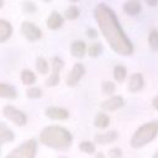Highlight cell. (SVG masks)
<instances>
[{"label":"cell","instance_id":"1","mask_svg":"<svg viewBox=\"0 0 158 158\" xmlns=\"http://www.w3.org/2000/svg\"><path fill=\"white\" fill-rule=\"evenodd\" d=\"M95 20L99 25L100 32L114 52L120 56H131L133 53V44L122 30L115 11L101 2L94 10Z\"/></svg>","mask_w":158,"mask_h":158},{"label":"cell","instance_id":"2","mask_svg":"<svg viewBox=\"0 0 158 158\" xmlns=\"http://www.w3.org/2000/svg\"><path fill=\"white\" fill-rule=\"evenodd\" d=\"M40 142L47 147L54 148V149H67L72 146L73 136L72 133L62 127V126H47L44 127L38 137Z\"/></svg>","mask_w":158,"mask_h":158},{"label":"cell","instance_id":"3","mask_svg":"<svg viewBox=\"0 0 158 158\" xmlns=\"http://www.w3.org/2000/svg\"><path fill=\"white\" fill-rule=\"evenodd\" d=\"M158 135V121H151L138 127L131 137V146L133 148H141L152 142Z\"/></svg>","mask_w":158,"mask_h":158},{"label":"cell","instance_id":"4","mask_svg":"<svg viewBox=\"0 0 158 158\" xmlns=\"http://www.w3.org/2000/svg\"><path fill=\"white\" fill-rule=\"evenodd\" d=\"M37 152V141L31 138L12 149L5 158H35Z\"/></svg>","mask_w":158,"mask_h":158},{"label":"cell","instance_id":"5","mask_svg":"<svg viewBox=\"0 0 158 158\" xmlns=\"http://www.w3.org/2000/svg\"><path fill=\"white\" fill-rule=\"evenodd\" d=\"M2 115H4L7 120H10L11 122H14V123L17 125V126H23V125H26V122H27V116H26V114H25L23 111L19 110V109L11 106V105H6V106L2 107Z\"/></svg>","mask_w":158,"mask_h":158},{"label":"cell","instance_id":"6","mask_svg":"<svg viewBox=\"0 0 158 158\" xmlns=\"http://www.w3.org/2000/svg\"><path fill=\"white\" fill-rule=\"evenodd\" d=\"M51 63H52V73H51L49 78L47 79L46 85L47 86H56L59 84V80H60L59 73L64 67V62L59 57H53L51 59Z\"/></svg>","mask_w":158,"mask_h":158},{"label":"cell","instance_id":"7","mask_svg":"<svg viewBox=\"0 0 158 158\" xmlns=\"http://www.w3.org/2000/svg\"><path fill=\"white\" fill-rule=\"evenodd\" d=\"M21 33L23 35V37L31 42L37 41L42 37V31L41 28H38L35 23L30 22V21H23L21 23Z\"/></svg>","mask_w":158,"mask_h":158},{"label":"cell","instance_id":"8","mask_svg":"<svg viewBox=\"0 0 158 158\" xmlns=\"http://www.w3.org/2000/svg\"><path fill=\"white\" fill-rule=\"evenodd\" d=\"M84 74H85V67H84V64H81V63H75V64L73 65L72 70H70V72L68 73V75H67V79H65L67 85H68V86H75V85L79 83V80L84 77Z\"/></svg>","mask_w":158,"mask_h":158},{"label":"cell","instance_id":"9","mask_svg":"<svg viewBox=\"0 0 158 158\" xmlns=\"http://www.w3.org/2000/svg\"><path fill=\"white\" fill-rule=\"evenodd\" d=\"M123 105H125L123 98L120 95H114V96H110L109 99H106L105 101H102L101 109L105 111H116V110L121 109Z\"/></svg>","mask_w":158,"mask_h":158},{"label":"cell","instance_id":"10","mask_svg":"<svg viewBox=\"0 0 158 158\" xmlns=\"http://www.w3.org/2000/svg\"><path fill=\"white\" fill-rule=\"evenodd\" d=\"M143 86H144V79H143V75L141 73H133L130 75L127 89L131 93H137V91L142 90Z\"/></svg>","mask_w":158,"mask_h":158},{"label":"cell","instance_id":"11","mask_svg":"<svg viewBox=\"0 0 158 158\" xmlns=\"http://www.w3.org/2000/svg\"><path fill=\"white\" fill-rule=\"evenodd\" d=\"M46 116L52 120H67L69 117V112L63 107L49 106L46 109Z\"/></svg>","mask_w":158,"mask_h":158},{"label":"cell","instance_id":"12","mask_svg":"<svg viewBox=\"0 0 158 158\" xmlns=\"http://www.w3.org/2000/svg\"><path fill=\"white\" fill-rule=\"evenodd\" d=\"M15 139V133L12 130L6 126L4 122H0V154H1V146L7 142H12Z\"/></svg>","mask_w":158,"mask_h":158},{"label":"cell","instance_id":"13","mask_svg":"<svg viewBox=\"0 0 158 158\" xmlns=\"http://www.w3.org/2000/svg\"><path fill=\"white\" fill-rule=\"evenodd\" d=\"M117 138H118V133H117L116 131H109V132H105V133H98V135H95V137H94L95 143H99V144L112 143V142H115Z\"/></svg>","mask_w":158,"mask_h":158},{"label":"cell","instance_id":"14","mask_svg":"<svg viewBox=\"0 0 158 158\" xmlns=\"http://www.w3.org/2000/svg\"><path fill=\"white\" fill-rule=\"evenodd\" d=\"M88 51V47L84 41H74L70 44V53L75 58H83Z\"/></svg>","mask_w":158,"mask_h":158},{"label":"cell","instance_id":"15","mask_svg":"<svg viewBox=\"0 0 158 158\" xmlns=\"http://www.w3.org/2000/svg\"><path fill=\"white\" fill-rule=\"evenodd\" d=\"M142 6L139 0H127L123 4V11L130 16H136L141 12Z\"/></svg>","mask_w":158,"mask_h":158},{"label":"cell","instance_id":"16","mask_svg":"<svg viewBox=\"0 0 158 158\" xmlns=\"http://www.w3.org/2000/svg\"><path fill=\"white\" fill-rule=\"evenodd\" d=\"M63 22H64L63 16L59 12L53 11V12H51L49 17L47 19V27L51 30H58L59 27H62Z\"/></svg>","mask_w":158,"mask_h":158},{"label":"cell","instance_id":"17","mask_svg":"<svg viewBox=\"0 0 158 158\" xmlns=\"http://www.w3.org/2000/svg\"><path fill=\"white\" fill-rule=\"evenodd\" d=\"M12 35V26L9 21L0 19V43L7 41Z\"/></svg>","mask_w":158,"mask_h":158},{"label":"cell","instance_id":"18","mask_svg":"<svg viewBox=\"0 0 158 158\" xmlns=\"http://www.w3.org/2000/svg\"><path fill=\"white\" fill-rule=\"evenodd\" d=\"M0 98H5V99H16L17 98V91L15 89V86L10 85V84H5V83H0Z\"/></svg>","mask_w":158,"mask_h":158},{"label":"cell","instance_id":"19","mask_svg":"<svg viewBox=\"0 0 158 158\" xmlns=\"http://www.w3.org/2000/svg\"><path fill=\"white\" fill-rule=\"evenodd\" d=\"M148 44L153 52H158V30L153 28L148 33Z\"/></svg>","mask_w":158,"mask_h":158},{"label":"cell","instance_id":"20","mask_svg":"<svg viewBox=\"0 0 158 158\" xmlns=\"http://www.w3.org/2000/svg\"><path fill=\"white\" fill-rule=\"evenodd\" d=\"M21 81L25 85H31L36 81V74L30 69H23L21 72Z\"/></svg>","mask_w":158,"mask_h":158},{"label":"cell","instance_id":"21","mask_svg":"<svg viewBox=\"0 0 158 158\" xmlns=\"http://www.w3.org/2000/svg\"><path fill=\"white\" fill-rule=\"evenodd\" d=\"M109 123H110V118H109V116H107L106 114L99 112V114L96 115L95 121H94V125H95L96 127H99V128H106V127L109 126Z\"/></svg>","mask_w":158,"mask_h":158},{"label":"cell","instance_id":"22","mask_svg":"<svg viewBox=\"0 0 158 158\" xmlns=\"http://www.w3.org/2000/svg\"><path fill=\"white\" fill-rule=\"evenodd\" d=\"M127 77V70L123 65H115L114 67V78L116 81H123Z\"/></svg>","mask_w":158,"mask_h":158},{"label":"cell","instance_id":"23","mask_svg":"<svg viewBox=\"0 0 158 158\" xmlns=\"http://www.w3.org/2000/svg\"><path fill=\"white\" fill-rule=\"evenodd\" d=\"M36 69L40 74H47L48 70H49V67H48V62L42 58V57H38L36 59Z\"/></svg>","mask_w":158,"mask_h":158},{"label":"cell","instance_id":"24","mask_svg":"<svg viewBox=\"0 0 158 158\" xmlns=\"http://www.w3.org/2000/svg\"><path fill=\"white\" fill-rule=\"evenodd\" d=\"M79 149L84 153H88V154H93L95 153L96 151V147H95V143L90 142V141H83L79 143Z\"/></svg>","mask_w":158,"mask_h":158},{"label":"cell","instance_id":"25","mask_svg":"<svg viewBox=\"0 0 158 158\" xmlns=\"http://www.w3.org/2000/svg\"><path fill=\"white\" fill-rule=\"evenodd\" d=\"M88 54L90 56V57H93V58H95V57H98L101 52H102V47H101V44L100 43H91L89 47H88Z\"/></svg>","mask_w":158,"mask_h":158},{"label":"cell","instance_id":"26","mask_svg":"<svg viewBox=\"0 0 158 158\" xmlns=\"http://www.w3.org/2000/svg\"><path fill=\"white\" fill-rule=\"evenodd\" d=\"M79 9L75 6V5H72V6H69L67 10H65V17L68 19V20H75L77 17H79Z\"/></svg>","mask_w":158,"mask_h":158},{"label":"cell","instance_id":"27","mask_svg":"<svg viewBox=\"0 0 158 158\" xmlns=\"http://www.w3.org/2000/svg\"><path fill=\"white\" fill-rule=\"evenodd\" d=\"M26 95L30 99H38V98L42 96V90L38 86H30L26 91Z\"/></svg>","mask_w":158,"mask_h":158},{"label":"cell","instance_id":"28","mask_svg":"<svg viewBox=\"0 0 158 158\" xmlns=\"http://www.w3.org/2000/svg\"><path fill=\"white\" fill-rule=\"evenodd\" d=\"M101 89H102V93L104 94L111 95V94H114L116 91V85L112 81H104L102 85H101Z\"/></svg>","mask_w":158,"mask_h":158},{"label":"cell","instance_id":"29","mask_svg":"<svg viewBox=\"0 0 158 158\" xmlns=\"http://www.w3.org/2000/svg\"><path fill=\"white\" fill-rule=\"evenodd\" d=\"M22 9H23V11L27 12V14H33V12L37 11V6H36L33 2H31V1H25V2L22 4Z\"/></svg>","mask_w":158,"mask_h":158},{"label":"cell","instance_id":"30","mask_svg":"<svg viewBox=\"0 0 158 158\" xmlns=\"http://www.w3.org/2000/svg\"><path fill=\"white\" fill-rule=\"evenodd\" d=\"M121 156H122V149L118 147H114L109 151V157L111 158H120Z\"/></svg>","mask_w":158,"mask_h":158},{"label":"cell","instance_id":"31","mask_svg":"<svg viewBox=\"0 0 158 158\" xmlns=\"http://www.w3.org/2000/svg\"><path fill=\"white\" fill-rule=\"evenodd\" d=\"M86 36L89 37V38H96L98 37V31L95 30V28H91V27H89L88 30H86Z\"/></svg>","mask_w":158,"mask_h":158},{"label":"cell","instance_id":"32","mask_svg":"<svg viewBox=\"0 0 158 158\" xmlns=\"http://www.w3.org/2000/svg\"><path fill=\"white\" fill-rule=\"evenodd\" d=\"M144 2H146L148 6H151V7H154V6L158 5V0H144Z\"/></svg>","mask_w":158,"mask_h":158},{"label":"cell","instance_id":"33","mask_svg":"<svg viewBox=\"0 0 158 158\" xmlns=\"http://www.w3.org/2000/svg\"><path fill=\"white\" fill-rule=\"evenodd\" d=\"M152 105H153V107H154L156 110H158V95L152 100Z\"/></svg>","mask_w":158,"mask_h":158},{"label":"cell","instance_id":"34","mask_svg":"<svg viewBox=\"0 0 158 158\" xmlns=\"http://www.w3.org/2000/svg\"><path fill=\"white\" fill-rule=\"evenodd\" d=\"M96 158H105V156H104L102 153H100V152H99V153L96 154Z\"/></svg>","mask_w":158,"mask_h":158},{"label":"cell","instance_id":"35","mask_svg":"<svg viewBox=\"0 0 158 158\" xmlns=\"http://www.w3.org/2000/svg\"><path fill=\"white\" fill-rule=\"evenodd\" d=\"M152 158H158V151H157V152L153 154V157H152Z\"/></svg>","mask_w":158,"mask_h":158},{"label":"cell","instance_id":"36","mask_svg":"<svg viewBox=\"0 0 158 158\" xmlns=\"http://www.w3.org/2000/svg\"><path fill=\"white\" fill-rule=\"evenodd\" d=\"M4 6V0H0V9Z\"/></svg>","mask_w":158,"mask_h":158},{"label":"cell","instance_id":"37","mask_svg":"<svg viewBox=\"0 0 158 158\" xmlns=\"http://www.w3.org/2000/svg\"><path fill=\"white\" fill-rule=\"evenodd\" d=\"M69 1H72V2H77V1H79V0H69Z\"/></svg>","mask_w":158,"mask_h":158},{"label":"cell","instance_id":"38","mask_svg":"<svg viewBox=\"0 0 158 158\" xmlns=\"http://www.w3.org/2000/svg\"><path fill=\"white\" fill-rule=\"evenodd\" d=\"M43 1H51V0H43Z\"/></svg>","mask_w":158,"mask_h":158},{"label":"cell","instance_id":"39","mask_svg":"<svg viewBox=\"0 0 158 158\" xmlns=\"http://www.w3.org/2000/svg\"><path fill=\"white\" fill-rule=\"evenodd\" d=\"M59 158H65V157H59Z\"/></svg>","mask_w":158,"mask_h":158}]
</instances>
